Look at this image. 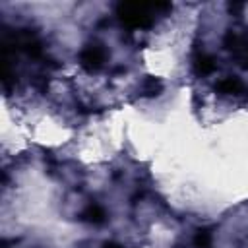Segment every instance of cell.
<instances>
[{"label":"cell","instance_id":"6da1fadb","mask_svg":"<svg viewBox=\"0 0 248 248\" xmlns=\"http://www.w3.org/2000/svg\"><path fill=\"white\" fill-rule=\"evenodd\" d=\"M170 10V4L167 2H122L116 8V14L120 21L130 29H143L153 23V14Z\"/></svg>","mask_w":248,"mask_h":248},{"label":"cell","instance_id":"52a82bcc","mask_svg":"<svg viewBox=\"0 0 248 248\" xmlns=\"http://www.w3.org/2000/svg\"><path fill=\"white\" fill-rule=\"evenodd\" d=\"M194 242H196L198 248H209V244H211V232L205 231V229H203V231H198Z\"/></svg>","mask_w":248,"mask_h":248},{"label":"cell","instance_id":"7a4b0ae2","mask_svg":"<svg viewBox=\"0 0 248 248\" xmlns=\"http://www.w3.org/2000/svg\"><path fill=\"white\" fill-rule=\"evenodd\" d=\"M103 60H105V50L99 45H89L79 54V62L87 70H97L103 64Z\"/></svg>","mask_w":248,"mask_h":248},{"label":"cell","instance_id":"277c9868","mask_svg":"<svg viewBox=\"0 0 248 248\" xmlns=\"http://www.w3.org/2000/svg\"><path fill=\"white\" fill-rule=\"evenodd\" d=\"M217 89L221 93H225V95H238L242 91V81L238 78H234V76H229V78H223L219 81Z\"/></svg>","mask_w":248,"mask_h":248},{"label":"cell","instance_id":"3957f363","mask_svg":"<svg viewBox=\"0 0 248 248\" xmlns=\"http://www.w3.org/2000/svg\"><path fill=\"white\" fill-rule=\"evenodd\" d=\"M194 70L200 74V76H205V74H211L215 70V62L209 54H203V52H198L194 56Z\"/></svg>","mask_w":248,"mask_h":248},{"label":"cell","instance_id":"5b68a950","mask_svg":"<svg viewBox=\"0 0 248 248\" xmlns=\"http://www.w3.org/2000/svg\"><path fill=\"white\" fill-rule=\"evenodd\" d=\"M81 217L85 219V221H89V223H103L105 221V211L97 205V203H91V205H87V209L81 213Z\"/></svg>","mask_w":248,"mask_h":248},{"label":"cell","instance_id":"8992f818","mask_svg":"<svg viewBox=\"0 0 248 248\" xmlns=\"http://www.w3.org/2000/svg\"><path fill=\"white\" fill-rule=\"evenodd\" d=\"M161 89H163V83H161L157 78H145L143 83H141V91H143L145 95H149V97L159 95Z\"/></svg>","mask_w":248,"mask_h":248},{"label":"cell","instance_id":"ba28073f","mask_svg":"<svg viewBox=\"0 0 248 248\" xmlns=\"http://www.w3.org/2000/svg\"><path fill=\"white\" fill-rule=\"evenodd\" d=\"M105 248H120V246H116V244H110V246H105Z\"/></svg>","mask_w":248,"mask_h":248}]
</instances>
